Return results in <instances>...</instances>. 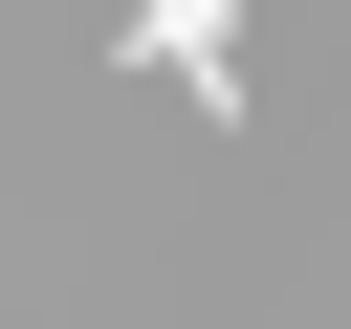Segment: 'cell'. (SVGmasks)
<instances>
[{"instance_id": "obj_1", "label": "cell", "mask_w": 351, "mask_h": 329, "mask_svg": "<svg viewBox=\"0 0 351 329\" xmlns=\"http://www.w3.org/2000/svg\"><path fill=\"white\" fill-rule=\"evenodd\" d=\"M132 44L176 66V110H219V132H241V0H132Z\"/></svg>"}]
</instances>
